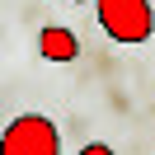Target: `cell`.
<instances>
[{"instance_id": "6da1fadb", "label": "cell", "mask_w": 155, "mask_h": 155, "mask_svg": "<svg viewBox=\"0 0 155 155\" xmlns=\"http://www.w3.org/2000/svg\"><path fill=\"white\" fill-rule=\"evenodd\" d=\"M99 28L122 47H136L155 33V5L150 0H94Z\"/></svg>"}, {"instance_id": "7a4b0ae2", "label": "cell", "mask_w": 155, "mask_h": 155, "mask_svg": "<svg viewBox=\"0 0 155 155\" xmlns=\"http://www.w3.org/2000/svg\"><path fill=\"white\" fill-rule=\"evenodd\" d=\"M0 155H61L57 122L42 113H19L0 132Z\"/></svg>"}, {"instance_id": "3957f363", "label": "cell", "mask_w": 155, "mask_h": 155, "mask_svg": "<svg viewBox=\"0 0 155 155\" xmlns=\"http://www.w3.org/2000/svg\"><path fill=\"white\" fill-rule=\"evenodd\" d=\"M38 52H42L47 61H75V57H80V42H75L71 28H57V24H52V28L38 33Z\"/></svg>"}, {"instance_id": "277c9868", "label": "cell", "mask_w": 155, "mask_h": 155, "mask_svg": "<svg viewBox=\"0 0 155 155\" xmlns=\"http://www.w3.org/2000/svg\"><path fill=\"white\" fill-rule=\"evenodd\" d=\"M80 155H113V146H104V141H94V146H85Z\"/></svg>"}, {"instance_id": "5b68a950", "label": "cell", "mask_w": 155, "mask_h": 155, "mask_svg": "<svg viewBox=\"0 0 155 155\" xmlns=\"http://www.w3.org/2000/svg\"><path fill=\"white\" fill-rule=\"evenodd\" d=\"M71 5H94V0H71Z\"/></svg>"}]
</instances>
